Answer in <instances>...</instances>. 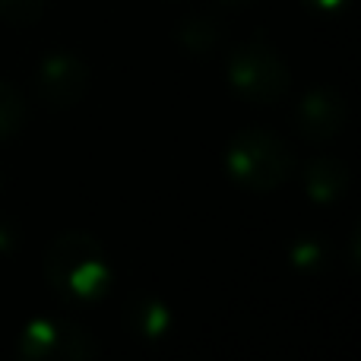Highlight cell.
<instances>
[{"mask_svg": "<svg viewBox=\"0 0 361 361\" xmlns=\"http://www.w3.org/2000/svg\"><path fill=\"white\" fill-rule=\"evenodd\" d=\"M42 269L48 286L73 305L102 301L114 279L105 247L86 231H63L51 238L42 257Z\"/></svg>", "mask_w": 361, "mask_h": 361, "instance_id": "1", "label": "cell"}, {"mask_svg": "<svg viewBox=\"0 0 361 361\" xmlns=\"http://www.w3.org/2000/svg\"><path fill=\"white\" fill-rule=\"evenodd\" d=\"M225 171L250 193L279 190L295 171V152L269 127H247L235 133L225 149Z\"/></svg>", "mask_w": 361, "mask_h": 361, "instance_id": "2", "label": "cell"}, {"mask_svg": "<svg viewBox=\"0 0 361 361\" xmlns=\"http://www.w3.org/2000/svg\"><path fill=\"white\" fill-rule=\"evenodd\" d=\"M225 80L231 92L250 105H276L286 99L292 86V70L269 38L254 35L235 44V51L225 61Z\"/></svg>", "mask_w": 361, "mask_h": 361, "instance_id": "3", "label": "cell"}, {"mask_svg": "<svg viewBox=\"0 0 361 361\" xmlns=\"http://www.w3.org/2000/svg\"><path fill=\"white\" fill-rule=\"evenodd\" d=\"M16 352L25 361H92L99 358L102 345L92 330L76 320L42 314L19 330Z\"/></svg>", "mask_w": 361, "mask_h": 361, "instance_id": "4", "label": "cell"}, {"mask_svg": "<svg viewBox=\"0 0 361 361\" xmlns=\"http://www.w3.org/2000/svg\"><path fill=\"white\" fill-rule=\"evenodd\" d=\"M89 63L82 61L76 51L54 48L48 54H42L35 67V95L48 108L67 111V108L80 105L89 92Z\"/></svg>", "mask_w": 361, "mask_h": 361, "instance_id": "5", "label": "cell"}, {"mask_svg": "<svg viewBox=\"0 0 361 361\" xmlns=\"http://www.w3.org/2000/svg\"><path fill=\"white\" fill-rule=\"evenodd\" d=\"M345 118H349L345 99L330 86H317L311 92H305L292 114L295 130L305 140H311V143H330V140H336L345 127Z\"/></svg>", "mask_w": 361, "mask_h": 361, "instance_id": "6", "label": "cell"}, {"mask_svg": "<svg viewBox=\"0 0 361 361\" xmlns=\"http://www.w3.org/2000/svg\"><path fill=\"white\" fill-rule=\"evenodd\" d=\"M124 324L133 336L146 339V343H159L171 333L175 314H171L165 298H159L152 292H137L124 307Z\"/></svg>", "mask_w": 361, "mask_h": 361, "instance_id": "7", "label": "cell"}, {"mask_svg": "<svg viewBox=\"0 0 361 361\" xmlns=\"http://www.w3.org/2000/svg\"><path fill=\"white\" fill-rule=\"evenodd\" d=\"M349 165L336 156H317L305 165V193L320 206H330L349 190Z\"/></svg>", "mask_w": 361, "mask_h": 361, "instance_id": "8", "label": "cell"}, {"mask_svg": "<svg viewBox=\"0 0 361 361\" xmlns=\"http://www.w3.org/2000/svg\"><path fill=\"white\" fill-rule=\"evenodd\" d=\"M178 42L193 57L212 54L216 44L222 42V23H219L216 13H190L178 23Z\"/></svg>", "mask_w": 361, "mask_h": 361, "instance_id": "9", "label": "cell"}, {"mask_svg": "<svg viewBox=\"0 0 361 361\" xmlns=\"http://www.w3.org/2000/svg\"><path fill=\"white\" fill-rule=\"evenodd\" d=\"M25 95L10 80H0V143L13 140L25 124Z\"/></svg>", "mask_w": 361, "mask_h": 361, "instance_id": "10", "label": "cell"}, {"mask_svg": "<svg viewBox=\"0 0 361 361\" xmlns=\"http://www.w3.org/2000/svg\"><path fill=\"white\" fill-rule=\"evenodd\" d=\"M288 263H292L298 273H317L326 267V247L320 238L314 235H301L288 244Z\"/></svg>", "mask_w": 361, "mask_h": 361, "instance_id": "11", "label": "cell"}, {"mask_svg": "<svg viewBox=\"0 0 361 361\" xmlns=\"http://www.w3.org/2000/svg\"><path fill=\"white\" fill-rule=\"evenodd\" d=\"M48 10V0H0V19L16 29L35 25Z\"/></svg>", "mask_w": 361, "mask_h": 361, "instance_id": "12", "label": "cell"}, {"mask_svg": "<svg viewBox=\"0 0 361 361\" xmlns=\"http://www.w3.org/2000/svg\"><path fill=\"white\" fill-rule=\"evenodd\" d=\"M19 244V231L10 219H0V254H13Z\"/></svg>", "mask_w": 361, "mask_h": 361, "instance_id": "13", "label": "cell"}, {"mask_svg": "<svg viewBox=\"0 0 361 361\" xmlns=\"http://www.w3.org/2000/svg\"><path fill=\"white\" fill-rule=\"evenodd\" d=\"M311 10H320V13H336V10H343L349 0H305Z\"/></svg>", "mask_w": 361, "mask_h": 361, "instance_id": "14", "label": "cell"}, {"mask_svg": "<svg viewBox=\"0 0 361 361\" xmlns=\"http://www.w3.org/2000/svg\"><path fill=\"white\" fill-rule=\"evenodd\" d=\"M222 6H231V10H247V6H254L257 0H219Z\"/></svg>", "mask_w": 361, "mask_h": 361, "instance_id": "15", "label": "cell"}, {"mask_svg": "<svg viewBox=\"0 0 361 361\" xmlns=\"http://www.w3.org/2000/svg\"><path fill=\"white\" fill-rule=\"evenodd\" d=\"M0 190H4V175H0Z\"/></svg>", "mask_w": 361, "mask_h": 361, "instance_id": "16", "label": "cell"}]
</instances>
